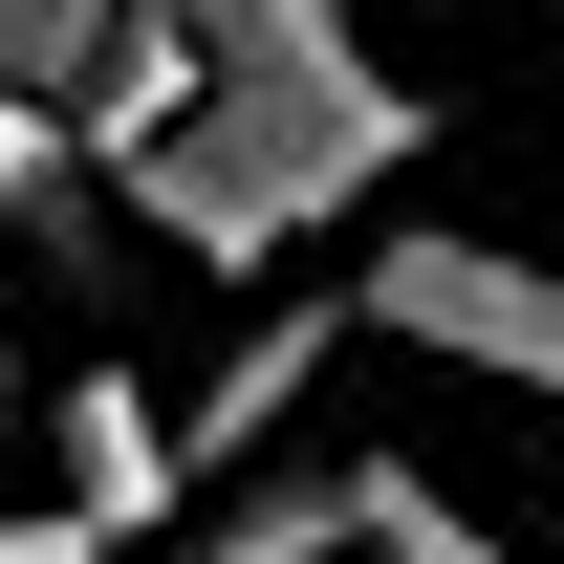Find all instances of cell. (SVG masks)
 <instances>
[{
  "label": "cell",
  "instance_id": "cell-3",
  "mask_svg": "<svg viewBox=\"0 0 564 564\" xmlns=\"http://www.w3.org/2000/svg\"><path fill=\"white\" fill-rule=\"evenodd\" d=\"M152 564H369L348 456H261V478H217V521H174Z\"/></svg>",
  "mask_w": 564,
  "mask_h": 564
},
{
  "label": "cell",
  "instance_id": "cell-1",
  "mask_svg": "<svg viewBox=\"0 0 564 564\" xmlns=\"http://www.w3.org/2000/svg\"><path fill=\"white\" fill-rule=\"evenodd\" d=\"M348 326L369 348H434V369H478V391H543L564 413V261H521V239H456V217H391L348 282Z\"/></svg>",
  "mask_w": 564,
  "mask_h": 564
},
{
  "label": "cell",
  "instance_id": "cell-4",
  "mask_svg": "<svg viewBox=\"0 0 564 564\" xmlns=\"http://www.w3.org/2000/svg\"><path fill=\"white\" fill-rule=\"evenodd\" d=\"M109 174H87V131L66 109H0V239H22V261H109Z\"/></svg>",
  "mask_w": 564,
  "mask_h": 564
},
{
  "label": "cell",
  "instance_id": "cell-5",
  "mask_svg": "<svg viewBox=\"0 0 564 564\" xmlns=\"http://www.w3.org/2000/svg\"><path fill=\"white\" fill-rule=\"evenodd\" d=\"M348 521H369V564H543V543H499V521H456L413 456H348Z\"/></svg>",
  "mask_w": 564,
  "mask_h": 564
},
{
  "label": "cell",
  "instance_id": "cell-6",
  "mask_svg": "<svg viewBox=\"0 0 564 564\" xmlns=\"http://www.w3.org/2000/svg\"><path fill=\"white\" fill-rule=\"evenodd\" d=\"M0 434H22V369H0Z\"/></svg>",
  "mask_w": 564,
  "mask_h": 564
},
{
  "label": "cell",
  "instance_id": "cell-2",
  "mask_svg": "<svg viewBox=\"0 0 564 564\" xmlns=\"http://www.w3.org/2000/svg\"><path fill=\"white\" fill-rule=\"evenodd\" d=\"M326 348H348L326 304H261V326L217 348V391H196V413H174V456H196V499H217V478H261V456H282V413L326 391Z\"/></svg>",
  "mask_w": 564,
  "mask_h": 564
}]
</instances>
